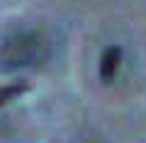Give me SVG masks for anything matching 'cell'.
Returning <instances> with one entry per match:
<instances>
[{"label": "cell", "mask_w": 146, "mask_h": 143, "mask_svg": "<svg viewBox=\"0 0 146 143\" xmlns=\"http://www.w3.org/2000/svg\"><path fill=\"white\" fill-rule=\"evenodd\" d=\"M29 90V85H27L25 80L22 82H12V85H3L0 87V107L5 102H10V100H15V97H20L22 92H27Z\"/></svg>", "instance_id": "2"}, {"label": "cell", "mask_w": 146, "mask_h": 143, "mask_svg": "<svg viewBox=\"0 0 146 143\" xmlns=\"http://www.w3.org/2000/svg\"><path fill=\"white\" fill-rule=\"evenodd\" d=\"M119 58H122V53H119L117 46H110L107 51L102 53V61H100V78H102L105 82H110L112 78H115L117 66H119Z\"/></svg>", "instance_id": "1"}]
</instances>
